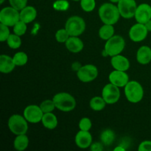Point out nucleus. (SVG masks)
<instances>
[{
	"mask_svg": "<svg viewBox=\"0 0 151 151\" xmlns=\"http://www.w3.org/2000/svg\"><path fill=\"white\" fill-rule=\"evenodd\" d=\"M99 16L106 24L114 25L118 22L120 16L118 7L112 3H104L99 8Z\"/></svg>",
	"mask_w": 151,
	"mask_h": 151,
	"instance_id": "1",
	"label": "nucleus"
},
{
	"mask_svg": "<svg viewBox=\"0 0 151 151\" xmlns=\"http://www.w3.org/2000/svg\"><path fill=\"white\" fill-rule=\"evenodd\" d=\"M55 107L63 112H69L76 106V100L72 95L66 92H60L53 97Z\"/></svg>",
	"mask_w": 151,
	"mask_h": 151,
	"instance_id": "2",
	"label": "nucleus"
},
{
	"mask_svg": "<svg viewBox=\"0 0 151 151\" xmlns=\"http://www.w3.org/2000/svg\"><path fill=\"white\" fill-rule=\"evenodd\" d=\"M125 94L128 101L132 103H137L142 100L144 89L139 83L131 81L125 86Z\"/></svg>",
	"mask_w": 151,
	"mask_h": 151,
	"instance_id": "3",
	"label": "nucleus"
},
{
	"mask_svg": "<svg viewBox=\"0 0 151 151\" xmlns=\"http://www.w3.org/2000/svg\"><path fill=\"white\" fill-rule=\"evenodd\" d=\"M8 128L16 136L25 134L28 130L27 121L22 115L13 114L9 118Z\"/></svg>",
	"mask_w": 151,
	"mask_h": 151,
	"instance_id": "4",
	"label": "nucleus"
},
{
	"mask_svg": "<svg viewBox=\"0 0 151 151\" xmlns=\"http://www.w3.org/2000/svg\"><path fill=\"white\" fill-rule=\"evenodd\" d=\"M125 42L124 38L120 35H113L111 38L107 40L105 44L104 50L107 55L111 57L119 55L124 50Z\"/></svg>",
	"mask_w": 151,
	"mask_h": 151,
	"instance_id": "5",
	"label": "nucleus"
},
{
	"mask_svg": "<svg viewBox=\"0 0 151 151\" xmlns=\"http://www.w3.org/2000/svg\"><path fill=\"white\" fill-rule=\"evenodd\" d=\"M65 28L70 36H79L85 31V21L80 16H72L66 21Z\"/></svg>",
	"mask_w": 151,
	"mask_h": 151,
	"instance_id": "6",
	"label": "nucleus"
},
{
	"mask_svg": "<svg viewBox=\"0 0 151 151\" xmlns=\"http://www.w3.org/2000/svg\"><path fill=\"white\" fill-rule=\"evenodd\" d=\"M20 20V13L13 7H6L0 12V22L8 27H13Z\"/></svg>",
	"mask_w": 151,
	"mask_h": 151,
	"instance_id": "7",
	"label": "nucleus"
},
{
	"mask_svg": "<svg viewBox=\"0 0 151 151\" xmlns=\"http://www.w3.org/2000/svg\"><path fill=\"white\" fill-rule=\"evenodd\" d=\"M98 75V70L95 66L87 64L81 66L78 71L77 76L78 79L83 83H88L94 81Z\"/></svg>",
	"mask_w": 151,
	"mask_h": 151,
	"instance_id": "8",
	"label": "nucleus"
},
{
	"mask_svg": "<svg viewBox=\"0 0 151 151\" xmlns=\"http://www.w3.org/2000/svg\"><path fill=\"white\" fill-rule=\"evenodd\" d=\"M118 9L122 17L131 19L135 16L137 4L135 0H120L118 2Z\"/></svg>",
	"mask_w": 151,
	"mask_h": 151,
	"instance_id": "9",
	"label": "nucleus"
},
{
	"mask_svg": "<svg viewBox=\"0 0 151 151\" xmlns=\"http://www.w3.org/2000/svg\"><path fill=\"white\" fill-rule=\"evenodd\" d=\"M102 97L107 104H114L120 97L119 87L112 83H109L104 86L102 91Z\"/></svg>",
	"mask_w": 151,
	"mask_h": 151,
	"instance_id": "10",
	"label": "nucleus"
},
{
	"mask_svg": "<svg viewBox=\"0 0 151 151\" xmlns=\"http://www.w3.org/2000/svg\"><path fill=\"white\" fill-rule=\"evenodd\" d=\"M41 107L35 105H29L24 110V116L30 123H38L44 116Z\"/></svg>",
	"mask_w": 151,
	"mask_h": 151,
	"instance_id": "11",
	"label": "nucleus"
},
{
	"mask_svg": "<svg viewBox=\"0 0 151 151\" xmlns=\"http://www.w3.org/2000/svg\"><path fill=\"white\" fill-rule=\"evenodd\" d=\"M148 30L144 24L137 23L131 27L129 31V37L134 42H140L146 38Z\"/></svg>",
	"mask_w": 151,
	"mask_h": 151,
	"instance_id": "12",
	"label": "nucleus"
},
{
	"mask_svg": "<svg viewBox=\"0 0 151 151\" xmlns=\"http://www.w3.org/2000/svg\"><path fill=\"white\" fill-rule=\"evenodd\" d=\"M135 19L138 23L145 24L151 19V6L143 3L137 6L135 13Z\"/></svg>",
	"mask_w": 151,
	"mask_h": 151,
	"instance_id": "13",
	"label": "nucleus"
},
{
	"mask_svg": "<svg viewBox=\"0 0 151 151\" xmlns=\"http://www.w3.org/2000/svg\"><path fill=\"white\" fill-rule=\"evenodd\" d=\"M111 83L118 87H124L129 82V77L124 71L114 70L111 72L109 77Z\"/></svg>",
	"mask_w": 151,
	"mask_h": 151,
	"instance_id": "14",
	"label": "nucleus"
},
{
	"mask_svg": "<svg viewBox=\"0 0 151 151\" xmlns=\"http://www.w3.org/2000/svg\"><path fill=\"white\" fill-rule=\"evenodd\" d=\"M75 144L78 147L82 149L88 148L91 145L92 137L88 131H80L75 136Z\"/></svg>",
	"mask_w": 151,
	"mask_h": 151,
	"instance_id": "15",
	"label": "nucleus"
},
{
	"mask_svg": "<svg viewBox=\"0 0 151 151\" xmlns=\"http://www.w3.org/2000/svg\"><path fill=\"white\" fill-rule=\"evenodd\" d=\"M111 63L115 70L125 72L130 68V62L128 59L120 55L113 56L111 60Z\"/></svg>",
	"mask_w": 151,
	"mask_h": 151,
	"instance_id": "16",
	"label": "nucleus"
},
{
	"mask_svg": "<svg viewBox=\"0 0 151 151\" xmlns=\"http://www.w3.org/2000/svg\"><path fill=\"white\" fill-rule=\"evenodd\" d=\"M65 44L67 50L71 52H80L83 49V42L78 36H70Z\"/></svg>",
	"mask_w": 151,
	"mask_h": 151,
	"instance_id": "17",
	"label": "nucleus"
},
{
	"mask_svg": "<svg viewBox=\"0 0 151 151\" xmlns=\"http://www.w3.org/2000/svg\"><path fill=\"white\" fill-rule=\"evenodd\" d=\"M15 66L16 64L13 58L6 55H1L0 56V72L1 73H10L15 69Z\"/></svg>",
	"mask_w": 151,
	"mask_h": 151,
	"instance_id": "18",
	"label": "nucleus"
},
{
	"mask_svg": "<svg viewBox=\"0 0 151 151\" xmlns=\"http://www.w3.org/2000/svg\"><path fill=\"white\" fill-rule=\"evenodd\" d=\"M137 61L142 65L148 64L151 61V49L147 46H142L137 53Z\"/></svg>",
	"mask_w": 151,
	"mask_h": 151,
	"instance_id": "19",
	"label": "nucleus"
},
{
	"mask_svg": "<svg viewBox=\"0 0 151 151\" xmlns=\"http://www.w3.org/2000/svg\"><path fill=\"white\" fill-rule=\"evenodd\" d=\"M37 16V11L32 6H26L20 10V20L26 24L33 22Z\"/></svg>",
	"mask_w": 151,
	"mask_h": 151,
	"instance_id": "20",
	"label": "nucleus"
},
{
	"mask_svg": "<svg viewBox=\"0 0 151 151\" xmlns=\"http://www.w3.org/2000/svg\"><path fill=\"white\" fill-rule=\"evenodd\" d=\"M43 125L46 128L50 130H53L57 127L58 125V119L55 115L52 112L50 113H44L41 119Z\"/></svg>",
	"mask_w": 151,
	"mask_h": 151,
	"instance_id": "21",
	"label": "nucleus"
},
{
	"mask_svg": "<svg viewBox=\"0 0 151 151\" xmlns=\"http://www.w3.org/2000/svg\"><path fill=\"white\" fill-rule=\"evenodd\" d=\"M15 149L18 151H23L26 150L29 145V139L26 134H21L16 137L13 143Z\"/></svg>",
	"mask_w": 151,
	"mask_h": 151,
	"instance_id": "22",
	"label": "nucleus"
},
{
	"mask_svg": "<svg viewBox=\"0 0 151 151\" xmlns=\"http://www.w3.org/2000/svg\"><path fill=\"white\" fill-rule=\"evenodd\" d=\"M114 28L111 24H104V25L101 27L99 30V36L105 41H107L111 38L114 35Z\"/></svg>",
	"mask_w": 151,
	"mask_h": 151,
	"instance_id": "23",
	"label": "nucleus"
},
{
	"mask_svg": "<svg viewBox=\"0 0 151 151\" xmlns=\"http://www.w3.org/2000/svg\"><path fill=\"white\" fill-rule=\"evenodd\" d=\"M107 104L103 97H94L90 100V107L92 110L96 111H100L104 109L106 105Z\"/></svg>",
	"mask_w": 151,
	"mask_h": 151,
	"instance_id": "24",
	"label": "nucleus"
},
{
	"mask_svg": "<svg viewBox=\"0 0 151 151\" xmlns=\"http://www.w3.org/2000/svg\"><path fill=\"white\" fill-rule=\"evenodd\" d=\"M100 139L103 145L107 146L110 145L115 139L114 132L111 129H106L102 132L100 135Z\"/></svg>",
	"mask_w": 151,
	"mask_h": 151,
	"instance_id": "25",
	"label": "nucleus"
},
{
	"mask_svg": "<svg viewBox=\"0 0 151 151\" xmlns=\"http://www.w3.org/2000/svg\"><path fill=\"white\" fill-rule=\"evenodd\" d=\"M7 45L9 46V47L13 50H16V49L19 48L21 47V44H22V40H21L20 36L16 34H10V36L8 37L7 40Z\"/></svg>",
	"mask_w": 151,
	"mask_h": 151,
	"instance_id": "26",
	"label": "nucleus"
},
{
	"mask_svg": "<svg viewBox=\"0 0 151 151\" xmlns=\"http://www.w3.org/2000/svg\"><path fill=\"white\" fill-rule=\"evenodd\" d=\"M13 59L16 66H22L27 63L28 57L26 53H24V52H19L14 55Z\"/></svg>",
	"mask_w": 151,
	"mask_h": 151,
	"instance_id": "27",
	"label": "nucleus"
},
{
	"mask_svg": "<svg viewBox=\"0 0 151 151\" xmlns=\"http://www.w3.org/2000/svg\"><path fill=\"white\" fill-rule=\"evenodd\" d=\"M41 110L44 113H50L52 112L54 109H55V105L54 101L51 100H46L43 101L40 105Z\"/></svg>",
	"mask_w": 151,
	"mask_h": 151,
	"instance_id": "28",
	"label": "nucleus"
},
{
	"mask_svg": "<svg viewBox=\"0 0 151 151\" xmlns=\"http://www.w3.org/2000/svg\"><path fill=\"white\" fill-rule=\"evenodd\" d=\"M27 31V24L23 21L19 20L16 24L13 26V32L15 34L19 35H24Z\"/></svg>",
	"mask_w": 151,
	"mask_h": 151,
	"instance_id": "29",
	"label": "nucleus"
},
{
	"mask_svg": "<svg viewBox=\"0 0 151 151\" xmlns=\"http://www.w3.org/2000/svg\"><path fill=\"white\" fill-rule=\"evenodd\" d=\"M69 37H70V35L66 29V28L58 29L55 33V38L58 42L59 43H66Z\"/></svg>",
	"mask_w": 151,
	"mask_h": 151,
	"instance_id": "30",
	"label": "nucleus"
},
{
	"mask_svg": "<svg viewBox=\"0 0 151 151\" xmlns=\"http://www.w3.org/2000/svg\"><path fill=\"white\" fill-rule=\"evenodd\" d=\"M95 6V0H81V7L85 12L93 11Z\"/></svg>",
	"mask_w": 151,
	"mask_h": 151,
	"instance_id": "31",
	"label": "nucleus"
},
{
	"mask_svg": "<svg viewBox=\"0 0 151 151\" xmlns=\"http://www.w3.org/2000/svg\"><path fill=\"white\" fill-rule=\"evenodd\" d=\"M69 7V3L66 0H57L53 3V7L55 10L64 11L66 10Z\"/></svg>",
	"mask_w": 151,
	"mask_h": 151,
	"instance_id": "32",
	"label": "nucleus"
},
{
	"mask_svg": "<svg viewBox=\"0 0 151 151\" xmlns=\"http://www.w3.org/2000/svg\"><path fill=\"white\" fill-rule=\"evenodd\" d=\"M10 35V29H9L8 26L1 23L0 24V41L1 42L7 41Z\"/></svg>",
	"mask_w": 151,
	"mask_h": 151,
	"instance_id": "33",
	"label": "nucleus"
},
{
	"mask_svg": "<svg viewBox=\"0 0 151 151\" xmlns=\"http://www.w3.org/2000/svg\"><path fill=\"white\" fill-rule=\"evenodd\" d=\"M9 2L11 7H14L19 11L26 7L27 0H9Z\"/></svg>",
	"mask_w": 151,
	"mask_h": 151,
	"instance_id": "34",
	"label": "nucleus"
},
{
	"mask_svg": "<svg viewBox=\"0 0 151 151\" xmlns=\"http://www.w3.org/2000/svg\"><path fill=\"white\" fill-rule=\"evenodd\" d=\"M91 122L90 119L87 117H84L81 119L79 122V128L81 131H88L91 128Z\"/></svg>",
	"mask_w": 151,
	"mask_h": 151,
	"instance_id": "35",
	"label": "nucleus"
},
{
	"mask_svg": "<svg viewBox=\"0 0 151 151\" xmlns=\"http://www.w3.org/2000/svg\"><path fill=\"white\" fill-rule=\"evenodd\" d=\"M139 151H151V141L146 140L139 145Z\"/></svg>",
	"mask_w": 151,
	"mask_h": 151,
	"instance_id": "36",
	"label": "nucleus"
},
{
	"mask_svg": "<svg viewBox=\"0 0 151 151\" xmlns=\"http://www.w3.org/2000/svg\"><path fill=\"white\" fill-rule=\"evenodd\" d=\"M103 150V146L100 142H95L91 145V150L92 151H102Z\"/></svg>",
	"mask_w": 151,
	"mask_h": 151,
	"instance_id": "37",
	"label": "nucleus"
},
{
	"mask_svg": "<svg viewBox=\"0 0 151 151\" xmlns=\"http://www.w3.org/2000/svg\"><path fill=\"white\" fill-rule=\"evenodd\" d=\"M81 66H81V63H80L79 62H75V63L72 64V69H73L74 71H78L80 69H81Z\"/></svg>",
	"mask_w": 151,
	"mask_h": 151,
	"instance_id": "38",
	"label": "nucleus"
},
{
	"mask_svg": "<svg viewBox=\"0 0 151 151\" xmlns=\"http://www.w3.org/2000/svg\"><path fill=\"white\" fill-rule=\"evenodd\" d=\"M145 27H146V28L147 29V30L151 31V19L150 20H149L147 23L145 24Z\"/></svg>",
	"mask_w": 151,
	"mask_h": 151,
	"instance_id": "39",
	"label": "nucleus"
},
{
	"mask_svg": "<svg viewBox=\"0 0 151 151\" xmlns=\"http://www.w3.org/2000/svg\"><path fill=\"white\" fill-rule=\"evenodd\" d=\"M114 151H125V149L124 148L122 145H120V146H119V147H115V148L114 149Z\"/></svg>",
	"mask_w": 151,
	"mask_h": 151,
	"instance_id": "40",
	"label": "nucleus"
},
{
	"mask_svg": "<svg viewBox=\"0 0 151 151\" xmlns=\"http://www.w3.org/2000/svg\"><path fill=\"white\" fill-rule=\"evenodd\" d=\"M119 1H120V0H110L111 2L112 3H118Z\"/></svg>",
	"mask_w": 151,
	"mask_h": 151,
	"instance_id": "41",
	"label": "nucleus"
},
{
	"mask_svg": "<svg viewBox=\"0 0 151 151\" xmlns=\"http://www.w3.org/2000/svg\"><path fill=\"white\" fill-rule=\"evenodd\" d=\"M4 1V0H0V3H1V4H2Z\"/></svg>",
	"mask_w": 151,
	"mask_h": 151,
	"instance_id": "42",
	"label": "nucleus"
},
{
	"mask_svg": "<svg viewBox=\"0 0 151 151\" xmlns=\"http://www.w3.org/2000/svg\"><path fill=\"white\" fill-rule=\"evenodd\" d=\"M72 1H81V0H72Z\"/></svg>",
	"mask_w": 151,
	"mask_h": 151,
	"instance_id": "43",
	"label": "nucleus"
}]
</instances>
